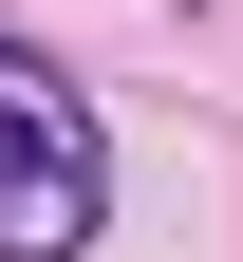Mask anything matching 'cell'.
Listing matches in <instances>:
<instances>
[{
    "mask_svg": "<svg viewBox=\"0 0 243 262\" xmlns=\"http://www.w3.org/2000/svg\"><path fill=\"white\" fill-rule=\"evenodd\" d=\"M94 225H113V131L56 56L0 38V262H75Z\"/></svg>",
    "mask_w": 243,
    "mask_h": 262,
    "instance_id": "1",
    "label": "cell"
}]
</instances>
